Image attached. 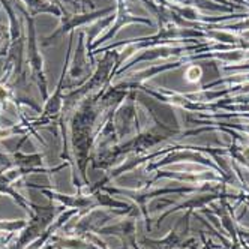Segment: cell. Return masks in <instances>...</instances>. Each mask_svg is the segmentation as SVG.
Returning a JSON list of instances; mask_svg holds the SVG:
<instances>
[{
  "mask_svg": "<svg viewBox=\"0 0 249 249\" xmlns=\"http://www.w3.org/2000/svg\"><path fill=\"white\" fill-rule=\"evenodd\" d=\"M27 17V23H29V62H30V66H32V71H33V75H35V80L38 81L39 87L42 89V95L45 96L47 92H45V78H44V72H42V59L41 56L38 54V48H36V42H35V30H33V23H32V18Z\"/></svg>",
  "mask_w": 249,
  "mask_h": 249,
  "instance_id": "obj_1",
  "label": "cell"
},
{
  "mask_svg": "<svg viewBox=\"0 0 249 249\" xmlns=\"http://www.w3.org/2000/svg\"><path fill=\"white\" fill-rule=\"evenodd\" d=\"M26 5L29 6L30 12L35 15V14H39V12H53L59 15V9L54 8L53 5L47 3V2H42V0H24Z\"/></svg>",
  "mask_w": 249,
  "mask_h": 249,
  "instance_id": "obj_2",
  "label": "cell"
},
{
  "mask_svg": "<svg viewBox=\"0 0 249 249\" xmlns=\"http://www.w3.org/2000/svg\"><path fill=\"white\" fill-rule=\"evenodd\" d=\"M24 227L23 221H11V222H0V230H8V231H14Z\"/></svg>",
  "mask_w": 249,
  "mask_h": 249,
  "instance_id": "obj_3",
  "label": "cell"
}]
</instances>
